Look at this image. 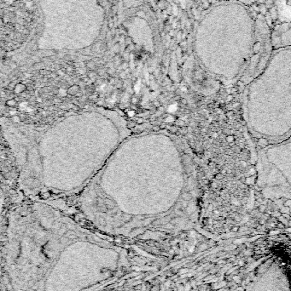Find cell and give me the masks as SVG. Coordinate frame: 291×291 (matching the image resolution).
<instances>
[{
    "label": "cell",
    "instance_id": "cell-1",
    "mask_svg": "<svg viewBox=\"0 0 291 291\" xmlns=\"http://www.w3.org/2000/svg\"><path fill=\"white\" fill-rule=\"evenodd\" d=\"M202 62L212 74L242 81L256 40V15L239 2L216 4L201 20Z\"/></svg>",
    "mask_w": 291,
    "mask_h": 291
},
{
    "label": "cell",
    "instance_id": "cell-2",
    "mask_svg": "<svg viewBox=\"0 0 291 291\" xmlns=\"http://www.w3.org/2000/svg\"><path fill=\"white\" fill-rule=\"evenodd\" d=\"M289 282L285 273L279 266L273 265L272 269L259 280L252 291H289Z\"/></svg>",
    "mask_w": 291,
    "mask_h": 291
},
{
    "label": "cell",
    "instance_id": "cell-3",
    "mask_svg": "<svg viewBox=\"0 0 291 291\" xmlns=\"http://www.w3.org/2000/svg\"><path fill=\"white\" fill-rule=\"evenodd\" d=\"M272 43L274 50L291 48V22H283L272 29Z\"/></svg>",
    "mask_w": 291,
    "mask_h": 291
},
{
    "label": "cell",
    "instance_id": "cell-4",
    "mask_svg": "<svg viewBox=\"0 0 291 291\" xmlns=\"http://www.w3.org/2000/svg\"><path fill=\"white\" fill-rule=\"evenodd\" d=\"M79 90V87L77 85L76 86L74 85V86H72L71 88L68 89V93L70 95H74V94L78 92Z\"/></svg>",
    "mask_w": 291,
    "mask_h": 291
},
{
    "label": "cell",
    "instance_id": "cell-5",
    "mask_svg": "<svg viewBox=\"0 0 291 291\" xmlns=\"http://www.w3.org/2000/svg\"><path fill=\"white\" fill-rule=\"evenodd\" d=\"M7 104H8L9 106H14V105L16 104V101H15L14 100H11V101H8V102H7Z\"/></svg>",
    "mask_w": 291,
    "mask_h": 291
},
{
    "label": "cell",
    "instance_id": "cell-6",
    "mask_svg": "<svg viewBox=\"0 0 291 291\" xmlns=\"http://www.w3.org/2000/svg\"><path fill=\"white\" fill-rule=\"evenodd\" d=\"M285 1H286L287 3H288V4H289V5L291 6V0H285Z\"/></svg>",
    "mask_w": 291,
    "mask_h": 291
}]
</instances>
